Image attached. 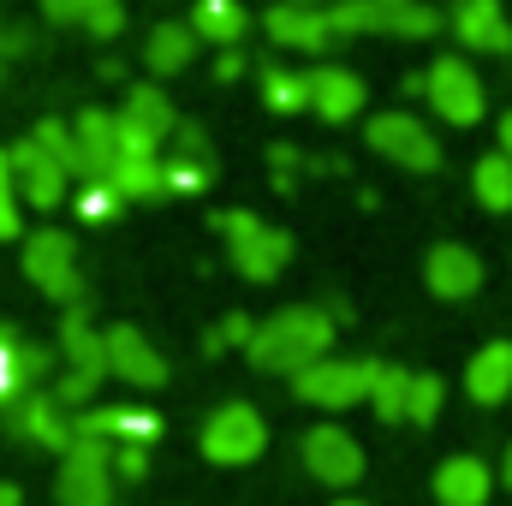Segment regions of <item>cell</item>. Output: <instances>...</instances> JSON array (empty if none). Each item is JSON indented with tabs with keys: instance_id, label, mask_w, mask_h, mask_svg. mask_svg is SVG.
<instances>
[{
	"instance_id": "4fadbf2b",
	"label": "cell",
	"mask_w": 512,
	"mask_h": 506,
	"mask_svg": "<svg viewBox=\"0 0 512 506\" xmlns=\"http://www.w3.org/2000/svg\"><path fill=\"white\" fill-rule=\"evenodd\" d=\"M102 346H108V376L137 387V393H155V387H167V358L155 352V340L149 334H137L131 322H114V328H102Z\"/></svg>"
},
{
	"instance_id": "ee69618b",
	"label": "cell",
	"mask_w": 512,
	"mask_h": 506,
	"mask_svg": "<svg viewBox=\"0 0 512 506\" xmlns=\"http://www.w3.org/2000/svg\"><path fill=\"white\" fill-rule=\"evenodd\" d=\"M334 506H370V501H352V495H346V501H334Z\"/></svg>"
},
{
	"instance_id": "3957f363",
	"label": "cell",
	"mask_w": 512,
	"mask_h": 506,
	"mask_svg": "<svg viewBox=\"0 0 512 506\" xmlns=\"http://www.w3.org/2000/svg\"><path fill=\"white\" fill-rule=\"evenodd\" d=\"M197 447H203L209 465H221V471H245V465H256V459L268 453V423H262V411H256L251 399H227V405L209 411Z\"/></svg>"
},
{
	"instance_id": "f35d334b",
	"label": "cell",
	"mask_w": 512,
	"mask_h": 506,
	"mask_svg": "<svg viewBox=\"0 0 512 506\" xmlns=\"http://www.w3.org/2000/svg\"><path fill=\"white\" fill-rule=\"evenodd\" d=\"M149 477V447H114V483H143Z\"/></svg>"
},
{
	"instance_id": "74e56055",
	"label": "cell",
	"mask_w": 512,
	"mask_h": 506,
	"mask_svg": "<svg viewBox=\"0 0 512 506\" xmlns=\"http://www.w3.org/2000/svg\"><path fill=\"white\" fill-rule=\"evenodd\" d=\"M251 334H256V322L233 310V316H221V328L203 340V352H221V346H251Z\"/></svg>"
},
{
	"instance_id": "52a82bcc",
	"label": "cell",
	"mask_w": 512,
	"mask_h": 506,
	"mask_svg": "<svg viewBox=\"0 0 512 506\" xmlns=\"http://www.w3.org/2000/svg\"><path fill=\"white\" fill-rule=\"evenodd\" d=\"M364 143L405 173H441V137L405 108H387L376 120H364Z\"/></svg>"
},
{
	"instance_id": "ba28073f",
	"label": "cell",
	"mask_w": 512,
	"mask_h": 506,
	"mask_svg": "<svg viewBox=\"0 0 512 506\" xmlns=\"http://www.w3.org/2000/svg\"><path fill=\"white\" fill-rule=\"evenodd\" d=\"M114 447L102 441H72L60 453V471H54V501L60 506H114Z\"/></svg>"
},
{
	"instance_id": "f6af8a7d",
	"label": "cell",
	"mask_w": 512,
	"mask_h": 506,
	"mask_svg": "<svg viewBox=\"0 0 512 506\" xmlns=\"http://www.w3.org/2000/svg\"><path fill=\"white\" fill-rule=\"evenodd\" d=\"M376 6H399V0H376Z\"/></svg>"
},
{
	"instance_id": "e0dca14e",
	"label": "cell",
	"mask_w": 512,
	"mask_h": 506,
	"mask_svg": "<svg viewBox=\"0 0 512 506\" xmlns=\"http://www.w3.org/2000/svg\"><path fill=\"white\" fill-rule=\"evenodd\" d=\"M304 84H310V114H316V120H328V126H352V120L364 114V102H370L364 78H358L352 66H334V60L310 66V72H304Z\"/></svg>"
},
{
	"instance_id": "d590c367",
	"label": "cell",
	"mask_w": 512,
	"mask_h": 506,
	"mask_svg": "<svg viewBox=\"0 0 512 506\" xmlns=\"http://www.w3.org/2000/svg\"><path fill=\"white\" fill-rule=\"evenodd\" d=\"M30 137H36V143H42V149H48V155H54V161H60L72 179H84V161H78V137H72V126H66V120H42V126L30 131Z\"/></svg>"
},
{
	"instance_id": "836d02e7",
	"label": "cell",
	"mask_w": 512,
	"mask_h": 506,
	"mask_svg": "<svg viewBox=\"0 0 512 506\" xmlns=\"http://www.w3.org/2000/svg\"><path fill=\"white\" fill-rule=\"evenodd\" d=\"M441 405H447V381L435 376V370H411V399H405V423L429 429V423L441 417Z\"/></svg>"
},
{
	"instance_id": "7bdbcfd3",
	"label": "cell",
	"mask_w": 512,
	"mask_h": 506,
	"mask_svg": "<svg viewBox=\"0 0 512 506\" xmlns=\"http://www.w3.org/2000/svg\"><path fill=\"white\" fill-rule=\"evenodd\" d=\"M501 483L512 489V441H507V453H501Z\"/></svg>"
},
{
	"instance_id": "b9f144b4",
	"label": "cell",
	"mask_w": 512,
	"mask_h": 506,
	"mask_svg": "<svg viewBox=\"0 0 512 506\" xmlns=\"http://www.w3.org/2000/svg\"><path fill=\"white\" fill-rule=\"evenodd\" d=\"M0 506H24V495H18V483H0Z\"/></svg>"
},
{
	"instance_id": "277c9868",
	"label": "cell",
	"mask_w": 512,
	"mask_h": 506,
	"mask_svg": "<svg viewBox=\"0 0 512 506\" xmlns=\"http://www.w3.org/2000/svg\"><path fill=\"white\" fill-rule=\"evenodd\" d=\"M24 280L54 298V304H84V274H78V239L66 227H36L24 233Z\"/></svg>"
},
{
	"instance_id": "9a60e30c",
	"label": "cell",
	"mask_w": 512,
	"mask_h": 506,
	"mask_svg": "<svg viewBox=\"0 0 512 506\" xmlns=\"http://www.w3.org/2000/svg\"><path fill=\"white\" fill-rule=\"evenodd\" d=\"M72 429L102 447H155L161 441V417L149 405H90L72 417Z\"/></svg>"
},
{
	"instance_id": "7a4b0ae2",
	"label": "cell",
	"mask_w": 512,
	"mask_h": 506,
	"mask_svg": "<svg viewBox=\"0 0 512 506\" xmlns=\"http://www.w3.org/2000/svg\"><path fill=\"white\" fill-rule=\"evenodd\" d=\"M215 233L227 239L233 274L251 280V286L280 280L286 262H292V233H286V227H268L256 209H221V215H215Z\"/></svg>"
},
{
	"instance_id": "d6986e66",
	"label": "cell",
	"mask_w": 512,
	"mask_h": 506,
	"mask_svg": "<svg viewBox=\"0 0 512 506\" xmlns=\"http://www.w3.org/2000/svg\"><path fill=\"white\" fill-rule=\"evenodd\" d=\"M262 30H268V42L286 48V54H328V48H334L328 18L310 12V6H292V0H274V6L262 12Z\"/></svg>"
},
{
	"instance_id": "4316f807",
	"label": "cell",
	"mask_w": 512,
	"mask_h": 506,
	"mask_svg": "<svg viewBox=\"0 0 512 506\" xmlns=\"http://www.w3.org/2000/svg\"><path fill=\"white\" fill-rule=\"evenodd\" d=\"M185 24H191V36H197V42L239 48V42H245V30H251V12H245L239 0H197Z\"/></svg>"
},
{
	"instance_id": "d4e9b609",
	"label": "cell",
	"mask_w": 512,
	"mask_h": 506,
	"mask_svg": "<svg viewBox=\"0 0 512 506\" xmlns=\"http://www.w3.org/2000/svg\"><path fill=\"white\" fill-rule=\"evenodd\" d=\"M197 48H203V42L191 36L185 18H161V24L143 36V66H149L155 78H179V72H191Z\"/></svg>"
},
{
	"instance_id": "2e32d148",
	"label": "cell",
	"mask_w": 512,
	"mask_h": 506,
	"mask_svg": "<svg viewBox=\"0 0 512 506\" xmlns=\"http://www.w3.org/2000/svg\"><path fill=\"white\" fill-rule=\"evenodd\" d=\"M167 143H173V155H161V185H167V197H197V191H209V185H215V143H209V131L179 126Z\"/></svg>"
},
{
	"instance_id": "603a6c76",
	"label": "cell",
	"mask_w": 512,
	"mask_h": 506,
	"mask_svg": "<svg viewBox=\"0 0 512 506\" xmlns=\"http://www.w3.org/2000/svg\"><path fill=\"white\" fill-rule=\"evenodd\" d=\"M48 370H54V352H42L36 340H12V334L0 328V411H6L18 393H36Z\"/></svg>"
},
{
	"instance_id": "f546056e",
	"label": "cell",
	"mask_w": 512,
	"mask_h": 506,
	"mask_svg": "<svg viewBox=\"0 0 512 506\" xmlns=\"http://www.w3.org/2000/svg\"><path fill=\"white\" fill-rule=\"evenodd\" d=\"M108 185H114L126 203H155V197H167V185H161V155H120L114 173H108Z\"/></svg>"
},
{
	"instance_id": "30bf717a",
	"label": "cell",
	"mask_w": 512,
	"mask_h": 506,
	"mask_svg": "<svg viewBox=\"0 0 512 506\" xmlns=\"http://www.w3.org/2000/svg\"><path fill=\"white\" fill-rule=\"evenodd\" d=\"M298 459H304V471L322 483V489H352L358 477H364V441L352 435V429H340L334 417L328 423H316L304 441H298Z\"/></svg>"
},
{
	"instance_id": "1f68e13d",
	"label": "cell",
	"mask_w": 512,
	"mask_h": 506,
	"mask_svg": "<svg viewBox=\"0 0 512 506\" xmlns=\"http://www.w3.org/2000/svg\"><path fill=\"white\" fill-rule=\"evenodd\" d=\"M405 399H411V370L405 364H376V376H370V411H376V423H405Z\"/></svg>"
},
{
	"instance_id": "f1b7e54d",
	"label": "cell",
	"mask_w": 512,
	"mask_h": 506,
	"mask_svg": "<svg viewBox=\"0 0 512 506\" xmlns=\"http://www.w3.org/2000/svg\"><path fill=\"white\" fill-rule=\"evenodd\" d=\"M471 197H477L489 215H512V161L501 149H489V155L471 161Z\"/></svg>"
},
{
	"instance_id": "60d3db41",
	"label": "cell",
	"mask_w": 512,
	"mask_h": 506,
	"mask_svg": "<svg viewBox=\"0 0 512 506\" xmlns=\"http://www.w3.org/2000/svg\"><path fill=\"white\" fill-rule=\"evenodd\" d=\"M495 149H501V155L512 161V108L501 114V120H495Z\"/></svg>"
},
{
	"instance_id": "d6a6232c",
	"label": "cell",
	"mask_w": 512,
	"mask_h": 506,
	"mask_svg": "<svg viewBox=\"0 0 512 506\" xmlns=\"http://www.w3.org/2000/svg\"><path fill=\"white\" fill-rule=\"evenodd\" d=\"M72 209H78V221H84V227H108V221H120V215H126V197H120L108 179H84V185H78V197H72Z\"/></svg>"
},
{
	"instance_id": "ffe728a7",
	"label": "cell",
	"mask_w": 512,
	"mask_h": 506,
	"mask_svg": "<svg viewBox=\"0 0 512 506\" xmlns=\"http://www.w3.org/2000/svg\"><path fill=\"white\" fill-rule=\"evenodd\" d=\"M54 352H60L66 370H78V376H90V381H108V346H102V328L90 322V304H66Z\"/></svg>"
},
{
	"instance_id": "44dd1931",
	"label": "cell",
	"mask_w": 512,
	"mask_h": 506,
	"mask_svg": "<svg viewBox=\"0 0 512 506\" xmlns=\"http://www.w3.org/2000/svg\"><path fill=\"white\" fill-rule=\"evenodd\" d=\"M435 506H489L495 495V471L477 459V453H453L435 465Z\"/></svg>"
},
{
	"instance_id": "8fae6325",
	"label": "cell",
	"mask_w": 512,
	"mask_h": 506,
	"mask_svg": "<svg viewBox=\"0 0 512 506\" xmlns=\"http://www.w3.org/2000/svg\"><path fill=\"white\" fill-rule=\"evenodd\" d=\"M6 161H12V191H18V203H30L36 215H48V209H60L66 203V191H72V173L36 143V137H18L12 149H6Z\"/></svg>"
},
{
	"instance_id": "cb8c5ba5",
	"label": "cell",
	"mask_w": 512,
	"mask_h": 506,
	"mask_svg": "<svg viewBox=\"0 0 512 506\" xmlns=\"http://www.w3.org/2000/svg\"><path fill=\"white\" fill-rule=\"evenodd\" d=\"M72 137H78V161H84V179H108L114 161H120V120L108 108H84L72 120Z\"/></svg>"
},
{
	"instance_id": "bcb514c9",
	"label": "cell",
	"mask_w": 512,
	"mask_h": 506,
	"mask_svg": "<svg viewBox=\"0 0 512 506\" xmlns=\"http://www.w3.org/2000/svg\"><path fill=\"white\" fill-rule=\"evenodd\" d=\"M0 36H6V30H0Z\"/></svg>"
},
{
	"instance_id": "ab89813d",
	"label": "cell",
	"mask_w": 512,
	"mask_h": 506,
	"mask_svg": "<svg viewBox=\"0 0 512 506\" xmlns=\"http://www.w3.org/2000/svg\"><path fill=\"white\" fill-rule=\"evenodd\" d=\"M245 72H251V66H245V54H239V48H221L215 78H221V84H233V78H245Z\"/></svg>"
},
{
	"instance_id": "5bb4252c",
	"label": "cell",
	"mask_w": 512,
	"mask_h": 506,
	"mask_svg": "<svg viewBox=\"0 0 512 506\" xmlns=\"http://www.w3.org/2000/svg\"><path fill=\"white\" fill-rule=\"evenodd\" d=\"M483 256L471 251V245H459V239H441V245H429L423 251V286L441 298V304H465V298H477L483 292Z\"/></svg>"
},
{
	"instance_id": "4dcf8cb0",
	"label": "cell",
	"mask_w": 512,
	"mask_h": 506,
	"mask_svg": "<svg viewBox=\"0 0 512 506\" xmlns=\"http://www.w3.org/2000/svg\"><path fill=\"white\" fill-rule=\"evenodd\" d=\"M262 108L280 114V120L310 114V84H304V72H292V66H262Z\"/></svg>"
},
{
	"instance_id": "5b68a950",
	"label": "cell",
	"mask_w": 512,
	"mask_h": 506,
	"mask_svg": "<svg viewBox=\"0 0 512 506\" xmlns=\"http://www.w3.org/2000/svg\"><path fill=\"white\" fill-rule=\"evenodd\" d=\"M370 376H376V358H316L310 370L292 376V399L298 405H316V411H352L370 399Z\"/></svg>"
},
{
	"instance_id": "484cf974",
	"label": "cell",
	"mask_w": 512,
	"mask_h": 506,
	"mask_svg": "<svg viewBox=\"0 0 512 506\" xmlns=\"http://www.w3.org/2000/svg\"><path fill=\"white\" fill-rule=\"evenodd\" d=\"M48 24H72V30H90L96 42H114L126 30V6L120 0H36Z\"/></svg>"
},
{
	"instance_id": "6da1fadb",
	"label": "cell",
	"mask_w": 512,
	"mask_h": 506,
	"mask_svg": "<svg viewBox=\"0 0 512 506\" xmlns=\"http://www.w3.org/2000/svg\"><path fill=\"white\" fill-rule=\"evenodd\" d=\"M334 334H340V328H334L328 310H316V304H286V310H274L268 322H256L245 358H251V370H262V376H298V370H310L316 358L334 352Z\"/></svg>"
},
{
	"instance_id": "e575fe53",
	"label": "cell",
	"mask_w": 512,
	"mask_h": 506,
	"mask_svg": "<svg viewBox=\"0 0 512 506\" xmlns=\"http://www.w3.org/2000/svg\"><path fill=\"white\" fill-rule=\"evenodd\" d=\"M322 18H328L334 42H346V36H370L376 18H382V6L376 0H334V6H322Z\"/></svg>"
},
{
	"instance_id": "9c48e42d",
	"label": "cell",
	"mask_w": 512,
	"mask_h": 506,
	"mask_svg": "<svg viewBox=\"0 0 512 506\" xmlns=\"http://www.w3.org/2000/svg\"><path fill=\"white\" fill-rule=\"evenodd\" d=\"M114 120H120V155H161V143L179 131V108L167 102L161 84H131Z\"/></svg>"
},
{
	"instance_id": "7c38bea8",
	"label": "cell",
	"mask_w": 512,
	"mask_h": 506,
	"mask_svg": "<svg viewBox=\"0 0 512 506\" xmlns=\"http://www.w3.org/2000/svg\"><path fill=\"white\" fill-rule=\"evenodd\" d=\"M6 429L24 441V447H42V453H66L72 441H78V429H72V411L54 399V393H18L12 405H6Z\"/></svg>"
},
{
	"instance_id": "8d00e7d4",
	"label": "cell",
	"mask_w": 512,
	"mask_h": 506,
	"mask_svg": "<svg viewBox=\"0 0 512 506\" xmlns=\"http://www.w3.org/2000/svg\"><path fill=\"white\" fill-rule=\"evenodd\" d=\"M18 227H24V215H18V191H12V161L0 149V239H18Z\"/></svg>"
},
{
	"instance_id": "7402d4cb",
	"label": "cell",
	"mask_w": 512,
	"mask_h": 506,
	"mask_svg": "<svg viewBox=\"0 0 512 506\" xmlns=\"http://www.w3.org/2000/svg\"><path fill=\"white\" fill-rule=\"evenodd\" d=\"M465 393H471V405H483V411L507 405L512 399V340H489V346L471 352V364H465Z\"/></svg>"
},
{
	"instance_id": "ac0fdd59",
	"label": "cell",
	"mask_w": 512,
	"mask_h": 506,
	"mask_svg": "<svg viewBox=\"0 0 512 506\" xmlns=\"http://www.w3.org/2000/svg\"><path fill=\"white\" fill-rule=\"evenodd\" d=\"M447 30L459 36L465 60L471 54H512V18L501 0H459V12L447 18Z\"/></svg>"
},
{
	"instance_id": "8992f818",
	"label": "cell",
	"mask_w": 512,
	"mask_h": 506,
	"mask_svg": "<svg viewBox=\"0 0 512 506\" xmlns=\"http://www.w3.org/2000/svg\"><path fill=\"white\" fill-rule=\"evenodd\" d=\"M423 102L435 108V120H447V126H483V114H489V90H483V78L471 72V60L465 54H441L429 72H423Z\"/></svg>"
},
{
	"instance_id": "83f0119b",
	"label": "cell",
	"mask_w": 512,
	"mask_h": 506,
	"mask_svg": "<svg viewBox=\"0 0 512 506\" xmlns=\"http://www.w3.org/2000/svg\"><path fill=\"white\" fill-rule=\"evenodd\" d=\"M441 30H447V18L429 0H399V6H382V18H376V36H399V42H429Z\"/></svg>"
}]
</instances>
